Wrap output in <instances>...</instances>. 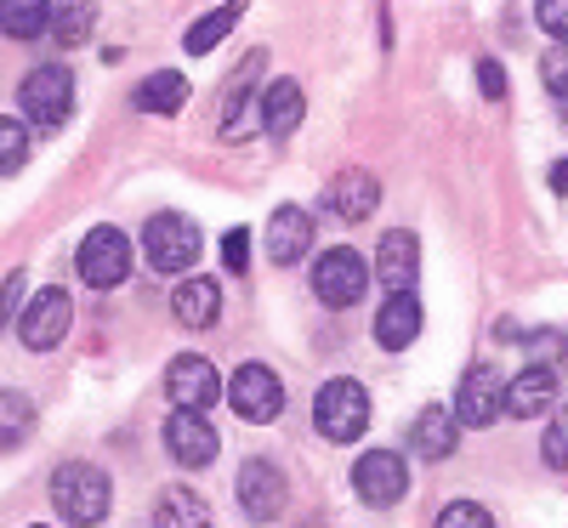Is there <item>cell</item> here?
Instances as JSON below:
<instances>
[{"label":"cell","mask_w":568,"mask_h":528,"mask_svg":"<svg viewBox=\"0 0 568 528\" xmlns=\"http://www.w3.org/2000/svg\"><path fill=\"white\" fill-rule=\"evenodd\" d=\"M109 495H114L109 489V471H98L91 460H63L52 471V506L74 528H98L109 517Z\"/></svg>","instance_id":"obj_1"},{"label":"cell","mask_w":568,"mask_h":528,"mask_svg":"<svg viewBox=\"0 0 568 528\" xmlns=\"http://www.w3.org/2000/svg\"><path fill=\"white\" fill-rule=\"evenodd\" d=\"M313 420L329 444H353L369 431V393L358 387L353 375H336V380H324L318 398H313Z\"/></svg>","instance_id":"obj_2"},{"label":"cell","mask_w":568,"mask_h":528,"mask_svg":"<svg viewBox=\"0 0 568 528\" xmlns=\"http://www.w3.org/2000/svg\"><path fill=\"white\" fill-rule=\"evenodd\" d=\"M74 267H80V278L91 284V291H114V284H125V273H131V238L120 227H109V222L91 227L80 238Z\"/></svg>","instance_id":"obj_3"},{"label":"cell","mask_w":568,"mask_h":528,"mask_svg":"<svg viewBox=\"0 0 568 528\" xmlns=\"http://www.w3.org/2000/svg\"><path fill=\"white\" fill-rule=\"evenodd\" d=\"M142 251H149V262L160 273H187L200 262V227L182 211H160L149 227H142Z\"/></svg>","instance_id":"obj_4"},{"label":"cell","mask_w":568,"mask_h":528,"mask_svg":"<svg viewBox=\"0 0 568 528\" xmlns=\"http://www.w3.org/2000/svg\"><path fill=\"white\" fill-rule=\"evenodd\" d=\"M18 103H23V114H29L34 125H63L69 109H74V74H69L63 63L34 69V74L18 85Z\"/></svg>","instance_id":"obj_5"},{"label":"cell","mask_w":568,"mask_h":528,"mask_svg":"<svg viewBox=\"0 0 568 528\" xmlns=\"http://www.w3.org/2000/svg\"><path fill=\"white\" fill-rule=\"evenodd\" d=\"M165 398H171L176 409L205 415L216 398H227V387H222V375H216V364H211V358L182 353V358H171V369H165Z\"/></svg>","instance_id":"obj_6"},{"label":"cell","mask_w":568,"mask_h":528,"mask_svg":"<svg viewBox=\"0 0 568 528\" xmlns=\"http://www.w3.org/2000/svg\"><path fill=\"white\" fill-rule=\"evenodd\" d=\"M353 495H358L364 506H398V500L409 495V466H404V455H398V449H369V455H358V466H353Z\"/></svg>","instance_id":"obj_7"},{"label":"cell","mask_w":568,"mask_h":528,"mask_svg":"<svg viewBox=\"0 0 568 528\" xmlns=\"http://www.w3.org/2000/svg\"><path fill=\"white\" fill-rule=\"evenodd\" d=\"M69 318H74V302H69V291H40V296H29V307H23V318H18V342L29 347V353H52L63 335H69Z\"/></svg>","instance_id":"obj_8"},{"label":"cell","mask_w":568,"mask_h":528,"mask_svg":"<svg viewBox=\"0 0 568 528\" xmlns=\"http://www.w3.org/2000/svg\"><path fill=\"white\" fill-rule=\"evenodd\" d=\"M364 284H369V267H364V256L347 251V245L324 251L318 267H313V291H318L324 307H353V302L364 296Z\"/></svg>","instance_id":"obj_9"},{"label":"cell","mask_w":568,"mask_h":528,"mask_svg":"<svg viewBox=\"0 0 568 528\" xmlns=\"http://www.w3.org/2000/svg\"><path fill=\"white\" fill-rule=\"evenodd\" d=\"M227 404H233V415L240 420H278V409H284V380L267 369V364H245L240 375L227 380Z\"/></svg>","instance_id":"obj_10"},{"label":"cell","mask_w":568,"mask_h":528,"mask_svg":"<svg viewBox=\"0 0 568 528\" xmlns=\"http://www.w3.org/2000/svg\"><path fill=\"white\" fill-rule=\"evenodd\" d=\"M216 449H222V438H216V426H211L205 415H194V409H171V420H165V455H171L176 466L200 471V466L216 460Z\"/></svg>","instance_id":"obj_11"},{"label":"cell","mask_w":568,"mask_h":528,"mask_svg":"<svg viewBox=\"0 0 568 528\" xmlns=\"http://www.w3.org/2000/svg\"><path fill=\"white\" fill-rule=\"evenodd\" d=\"M506 415V380L478 364V369H466L460 375V393H455V420L460 426H495Z\"/></svg>","instance_id":"obj_12"},{"label":"cell","mask_w":568,"mask_h":528,"mask_svg":"<svg viewBox=\"0 0 568 528\" xmlns=\"http://www.w3.org/2000/svg\"><path fill=\"white\" fill-rule=\"evenodd\" d=\"M375 278L387 284V296H415V278H420L415 233H404V227L382 233V245H375Z\"/></svg>","instance_id":"obj_13"},{"label":"cell","mask_w":568,"mask_h":528,"mask_svg":"<svg viewBox=\"0 0 568 528\" xmlns=\"http://www.w3.org/2000/svg\"><path fill=\"white\" fill-rule=\"evenodd\" d=\"M284 471L273 466V460H245L240 466V506H245V517L251 522H273L278 511H284Z\"/></svg>","instance_id":"obj_14"},{"label":"cell","mask_w":568,"mask_h":528,"mask_svg":"<svg viewBox=\"0 0 568 528\" xmlns=\"http://www.w3.org/2000/svg\"><path fill=\"white\" fill-rule=\"evenodd\" d=\"M262 245H267V256H273L278 267H296V262L313 251V216H307L302 205H278V211L267 216Z\"/></svg>","instance_id":"obj_15"},{"label":"cell","mask_w":568,"mask_h":528,"mask_svg":"<svg viewBox=\"0 0 568 528\" xmlns=\"http://www.w3.org/2000/svg\"><path fill=\"white\" fill-rule=\"evenodd\" d=\"M551 398H557V369H551V364H529L517 380H506V415H511V420L546 415Z\"/></svg>","instance_id":"obj_16"},{"label":"cell","mask_w":568,"mask_h":528,"mask_svg":"<svg viewBox=\"0 0 568 528\" xmlns=\"http://www.w3.org/2000/svg\"><path fill=\"white\" fill-rule=\"evenodd\" d=\"M409 449H415L420 460H449V455L460 449V420L444 415L438 404H433V409H420L415 426H409Z\"/></svg>","instance_id":"obj_17"},{"label":"cell","mask_w":568,"mask_h":528,"mask_svg":"<svg viewBox=\"0 0 568 528\" xmlns=\"http://www.w3.org/2000/svg\"><path fill=\"white\" fill-rule=\"evenodd\" d=\"M375 205H382V182H375L369 171H342L336 182H329V211H336L342 222H364Z\"/></svg>","instance_id":"obj_18"},{"label":"cell","mask_w":568,"mask_h":528,"mask_svg":"<svg viewBox=\"0 0 568 528\" xmlns=\"http://www.w3.org/2000/svg\"><path fill=\"white\" fill-rule=\"evenodd\" d=\"M302 120H307L302 85H296V80H273L267 98H262V131H267V136H291Z\"/></svg>","instance_id":"obj_19"},{"label":"cell","mask_w":568,"mask_h":528,"mask_svg":"<svg viewBox=\"0 0 568 528\" xmlns=\"http://www.w3.org/2000/svg\"><path fill=\"white\" fill-rule=\"evenodd\" d=\"M171 313H176V324H187V329L216 324V313H222L216 278H182V284H176V296H171Z\"/></svg>","instance_id":"obj_20"},{"label":"cell","mask_w":568,"mask_h":528,"mask_svg":"<svg viewBox=\"0 0 568 528\" xmlns=\"http://www.w3.org/2000/svg\"><path fill=\"white\" fill-rule=\"evenodd\" d=\"M415 335H420V302L415 296H393L382 313H375V342H382L387 353L409 347Z\"/></svg>","instance_id":"obj_21"},{"label":"cell","mask_w":568,"mask_h":528,"mask_svg":"<svg viewBox=\"0 0 568 528\" xmlns=\"http://www.w3.org/2000/svg\"><path fill=\"white\" fill-rule=\"evenodd\" d=\"M267 63V52H251L240 69H233V85H227V98H222V131L227 136H240L245 125L240 120H251V91H256V69Z\"/></svg>","instance_id":"obj_22"},{"label":"cell","mask_w":568,"mask_h":528,"mask_svg":"<svg viewBox=\"0 0 568 528\" xmlns=\"http://www.w3.org/2000/svg\"><path fill=\"white\" fill-rule=\"evenodd\" d=\"M136 109L142 114H182L187 109V74H176V69L149 74L136 85Z\"/></svg>","instance_id":"obj_23"},{"label":"cell","mask_w":568,"mask_h":528,"mask_svg":"<svg viewBox=\"0 0 568 528\" xmlns=\"http://www.w3.org/2000/svg\"><path fill=\"white\" fill-rule=\"evenodd\" d=\"M154 528H211V511L194 489H165L154 500Z\"/></svg>","instance_id":"obj_24"},{"label":"cell","mask_w":568,"mask_h":528,"mask_svg":"<svg viewBox=\"0 0 568 528\" xmlns=\"http://www.w3.org/2000/svg\"><path fill=\"white\" fill-rule=\"evenodd\" d=\"M240 18H245V0H222L216 12H205V18L194 23V29H187V40H182V45H187V52H194V58H205L216 40H227V29L240 23Z\"/></svg>","instance_id":"obj_25"},{"label":"cell","mask_w":568,"mask_h":528,"mask_svg":"<svg viewBox=\"0 0 568 528\" xmlns=\"http://www.w3.org/2000/svg\"><path fill=\"white\" fill-rule=\"evenodd\" d=\"M0 29L12 40H34V34L52 29V7H45V0H0Z\"/></svg>","instance_id":"obj_26"},{"label":"cell","mask_w":568,"mask_h":528,"mask_svg":"<svg viewBox=\"0 0 568 528\" xmlns=\"http://www.w3.org/2000/svg\"><path fill=\"white\" fill-rule=\"evenodd\" d=\"M34 431V404L23 393H0V449H18Z\"/></svg>","instance_id":"obj_27"},{"label":"cell","mask_w":568,"mask_h":528,"mask_svg":"<svg viewBox=\"0 0 568 528\" xmlns=\"http://www.w3.org/2000/svg\"><path fill=\"white\" fill-rule=\"evenodd\" d=\"M91 18H98V7H91V0H63V7L52 12V34H58L63 45H74V40L91 34Z\"/></svg>","instance_id":"obj_28"},{"label":"cell","mask_w":568,"mask_h":528,"mask_svg":"<svg viewBox=\"0 0 568 528\" xmlns=\"http://www.w3.org/2000/svg\"><path fill=\"white\" fill-rule=\"evenodd\" d=\"M29 160V125L23 120H0V176H18Z\"/></svg>","instance_id":"obj_29"},{"label":"cell","mask_w":568,"mask_h":528,"mask_svg":"<svg viewBox=\"0 0 568 528\" xmlns=\"http://www.w3.org/2000/svg\"><path fill=\"white\" fill-rule=\"evenodd\" d=\"M438 528H495V517L478 500H455V506L438 511Z\"/></svg>","instance_id":"obj_30"},{"label":"cell","mask_w":568,"mask_h":528,"mask_svg":"<svg viewBox=\"0 0 568 528\" xmlns=\"http://www.w3.org/2000/svg\"><path fill=\"white\" fill-rule=\"evenodd\" d=\"M540 80H546L551 98H568V45H551L540 58Z\"/></svg>","instance_id":"obj_31"},{"label":"cell","mask_w":568,"mask_h":528,"mask_svg":"<svg viewBox=\"0 0 568 528\" xmlns=\"http://www.w3.org/2000/svg\"><path fill=\"white\" fill-rule=\"evenodd\" d=\"M535 18H540V29H546L551 40L568 45V0H535Z\"/></svg>","instance_id":"obj_32"},{"label":"cell","mask_w":568,"mask_h":528,"mask_svg":"<svg viewBox=\"0 0 568 528\" xmlns=\"http://www.w3.org/2000/svg\"><path fill=\"white\" fill-rule=\"evenodd\" d=\"M540 455H546V466L568 471V415H557V420H551V431H546V444H540Z\"/></svg>","instance_id":"obj_33"},{"label":"cell","mask_w":568,"mask_h":528,"mask_svg":"<svg viewBox=\"0 0 568 528\" xmlns=\"http://www.w3.org/2000/svg\"><path fill=\"white\" fill-rule=\"evenodd\" d=\"M245 251H251V233H245V227H233V233L222 238V262H227V273H245V267H251Z\"/></svg>","instance_id":"obj_34"},{"label":"cell","mask_w":568,"mask_h":528,"mask_svg":"<svg viewBox=\"0 0 568 528\" xmlns=\"http://www.w3.org/2000/svg\"><path fill=\"white\" fill-rule=\"evenodd\" d=\"M18 307H29V302H23V273H12L7 284H0V324H12Z\"/></svg>","instance_id":"obj_35"},{"label":"cell","mask_w":568,"mask_h":528,"mask_svg":"<svg viewBox=\"0 0 568 528\" xmlns=\"http://www.w3.org/2000/svg\"><path fill=\"white\" fill-rule=\"evenodd\" d=\"M478 85H484V98H506V69L500 63H478Z\"/></svg>","instance_id":"obj_36"},{"label":"cell","mask_w":568,"mask_h":528,"mask_svg":"<svg viewBox=\"0 0 568 528\" xmlns=\"http://www.w3.org/2000/svg\"><path fill=\"white\" fill-rule=\"evenodd\" d=\"M551 187H557V194H568V160H557V171H551Z\"/></svg>","instance_id":"obj_37"}]
</instances>
